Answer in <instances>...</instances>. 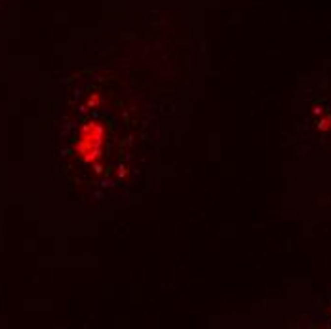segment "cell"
I'll return each instance as SVG.
<instances>
[{"label":"cell","mask_w":331,"mask_h":329,"mask_svg":"<svg viewBox=\"0 0 331 329\" xmlns=\"http://www.w3.org/2000/svg\"><path fill=\"white\" fill-rule=\"evenodd\" d=\"M318 128L322 129V131H328V129H331V116L322 118V120H320V124H318Z\"/></svg>","instance_id":"2"},{"label":"cell","mask_w":331,"mask_h":329,"mask_svg":"<svg viewBox=\"0 0 331 329\" xmlns=\"http://www.w3.org/2000/svg\"><path fill=\"white\" fill-rule=\"evenodd\" d=\"M103 141H105V128L99 122H88L78 133L74 152L84 164H93L101 156Z\"/></svg>","instance_id":"1"}]
</instances>
